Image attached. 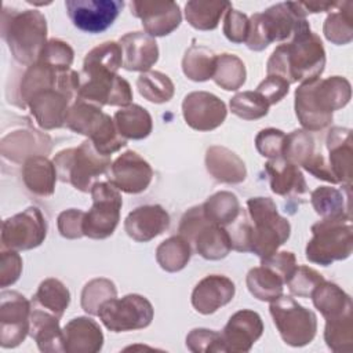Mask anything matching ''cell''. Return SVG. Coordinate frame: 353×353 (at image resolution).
Masks as SVG:
<instances>
[{"mask_svg": "<svg viewBox=\"0 0 353 353\" xmlns=\"http://www.w3.org/2000/svg\"><path fill=\"white\" fill-rule=\"evenodd\" d=\"M123 68L121 47L105 41L87 52L80 74L77 98L98 106H127L132 101L130 83L117 74Z\"/></svg>", "mask_w": 353, "mask_h": 353, "instance_id": "1", "label": "cell"}, {"mask_svg": "<svg viewBox=\"0 0 353 353\" xmlns=\"http://www.w3.org/2000/svg\"><path fill=\"white\" fill-rule=\"evenodd\" d=\"M325 51L321 39L309 22L295 30L291 40L280 44L266 63V73L285 79L290 84L317 79L324 72Z\"/></svg>", "mask_w": 353, "mask_h": 353, "instance_id": "2", "label": "cell"}, {"mask_svg": "<svg viewBox=\"0 0 353 353\" xmlns=\"http://www.w3.org/2000/svg\"><path fill=\"white\" fill-rule=\"evenodd\" d=\"M350 98L352 87L347 79H312L295 90V114L306 131H320L331 124L334 112L345 108Z\"/></svg>", "mask_w": 353, "mask_h": 353, "instance_id": "3", "label": "cell"}, {"mask_svg": "<svg viewBox=\"0 0 353 353\" xmlns=\"http://www.w3.org/2000/svg\"><path fill=\"white\" fill-rule=\"evenodd\" d=\"M1 37L15 61L32 65L47 43V21L37 10H14L3 7Z\"/></svg>", "mask_w": 353, "mask_h": 353, "instance_id": "4", "label": "cell"}, {"mask_svg": "<svg viewBox=\"0 0 353 353\" xmlns=\"http://www.w3.org/2000/svg\"><path fill=\"white\" fill-rule=\"evenodd\" d=\"M65 125L76 134L88 137L94 148L103 156H110L127 145V139L119 134L114 120L102 112L101 106L84 99L77 98L69 106Z\"/></svg>", "mask_w": 353, "mask_h": 353, "instance_id": "5", "label": "cell"}, {"mask_svg": "<svg viewBox=\"0 0 353 353\" xmlns=\"http://www.w3.org/2000/svg\"><path fill=\"white\" fill-rule=\"evenodd\" d=\"M247 214L251 222L250 252L262 259L274 254L288 240L291 225L279 214L270 197L248 199Z\"/></svg>", "mask_w": 353, "mask_h": 353, "instance_id": "6", "label": "cell"}, {"mask_svg": "<svg viewBox=\"0 0 353 353\" xmlns=\"http://www.w3.org/2000/svg\"><path fill=\"white\" fill-rule=\"evenodd\" d=\"M54 165L61 182L70 183L74 189L88 193L97 179L110 170V156L101 154L90 139L81 142L77 148H68L58 152Z\"/></svg>", "mask_w": 353, "mask_h": 353, "instance_id": "7", "label": "cell"}, {"mask_svg": "<svg viewBox=\"0 0 353 353\" xmlns=\"http://www.w3.org/2000/svg\"><path fill=\"white\" fill-rule=\"evenodd\" d=\"M248 19L250 29L245 44L252 51H262L273 41L292 37L295 30L307 22L295 1L277 3Z\"/></svg>", "mask_w": 353, "mask_h": 353, "instance_id": "8", "label": "cell"}, {"mask_svg": "<svg viewBox=\"0 0 353 353\" xmlns=\"http://www.w3.org/2000/svg\"><path fill=\"white\" fill-rule=\"evenodd\" d=\"M312 239L306 244V259L328 266L350 256L353 250L352 218H327L312 226Z\"/></svg>", "mask_w": 353, "mask_h": 353, "instance_id": "9", "label": "cell"}, {"mask_svg": "<svg viewBox=\"0 0 353 353\" xmlns=\"http://www.w3.org/2000/svg\"><path fill=\"white\" fill-rule=\"evenodd\" d=\"M178 232L189 244H193L196 252L204 259H223L232 251L228 230L223 226L211 223L205 218L201 204L189 208L182 215Z\"/></svg>", "mask_w": 353, "mask_h": 353, "instance_id": "10", "label": "cell"}, {"mask_svg": "<svg viewBox=\"0 0 353 353\" xmlns=\"http://www.w3.org/2000/svg\"><path fill=\"white\" fill-rule=\"evenodd\" d=\"M269 312L281 339L287 345L301 347L310 343L316 336V314L299 305L294 298L281 295L270 302Z\"/></svg>", "mask_w": 353, "mask_h": 353, "instance_id": "11", "label": "cell"}, {"mask_svg": "<svg viewBox=\"0 0 353 353\" xmlns=\"http://www.w3.org/2000/svg\"><path fill=\"white\" fill-rule=\"evenodd\" d=\"M90 193L92 205L84 215L83 233L90 239L102 240L112 236L116 230L120 221L123 199L120 190L109 181L95 182Z\"/></svg>", "mask_w": 353, "mask_h": 353, "instance_id": "12", "label": "cell"}, {"mask_svg": "<svg viewBox=\"0 0 353 353\" xmlns=\"http://www.w3.org/2000/svg\"><path fill=\"white\" fill-rule=\"evenodd\" d=\"M153 306L148 298L139 294H128L123 298H112L103 302L98 316L102 324L112 332H124L146 328L153 320Z\"/></svg>", "mask_w": 353, "mask_h": 353, "instance_id": "13", "label": "cell"}, {"mask_svg": "<svg viewBox=\"0 0 353 353\" xmlns=\"http://www.w3.org/2000/svg\"><path fill=\"white\" fill-rule=\"evenodd\" d=\"M47 236V221L37 207L7 218L1 226L3 248L25 251L39 247Z\"/></svg>", "mask_w": 353, "mask_h": 353, "instance_id": "14", "label": "cell"}, {"mask_svg": "<svg viewBox=\"0 0 353 353\" xmlns=\"http://www.w3.org/2000/svg\"><path fill=\"white\" fill-rule=\"evenodd\" d=\"M32 303L18 291L0 294V345L6 349L21 345L30 331Z\"/></svg>", "mask_w": 353, "mask_h": 353, "instance_id": "15", "label": "cell"}, {"mask_svg": "<svg viewBox=\"0 0 353 353\" xmlns=\"http://www.w3.org/2000/svg\"><path fill=\"white\" fill-rule=\"evenodd\" d=\"M66 12L72 23L87 33L106 30L117 19L124 7L120 0H66Z\"/></svg>", "mask_w": 353, "mask_h": 353, "instance_id": "16", "label": "cell"}, {"mask_svg": "<svg viewBox=\"0 0 353 353\" xmlns=\"http://www.w3.org/2000/svg\"><path fill=\"white\" fill-rule=\"evenodd\" d=\"M152 178L150 164L137 152L127 150L112 163L108 181L120 192L137 194L149 188Z\"/></svg>", "mask_w": 353, "mask_h": 353, "instance_id": "17", "label": "cell"}, {"mask_svg": "<svg viewBox=\"0 0 353 353\" xmlns=\"http://www.w3.org/2000/svg\"><path fill=\"white\" fill-rule=\"evenodd\" d=\"M182 114L190 128L211 131L225 121L228 109L216 95L207 91H193L183 98Z\"/></svg>", "mask_w": 353, "mask_h": 353, "instance_id": "18", "label": "cell"}, {"mask_svg": "<svg viewBox=\"0 0 353 353\" xmlns=\"http://www.w3.org/2000/svg\"><path fill=\"white\" fill-rule=\"evenodd\" d=\"M130 8L152 37L167 36L182 22L181 8L175 1H131Z\"/></svg>", "mask_w": 353, "mask_h": 353, "instance_id": "19", "label": "cell"}, {"mask_svg": "<svg viewBox=\"0 0 353 353\" xmlns=\"http://www.w3.org/2000/svg\"><path fill=\"white\" fill-rule=\"evenodd\" d=\"M263 323L261 316L250 309H241L230 316L221 335L226 350L233 353L250 352L262 336Z\"/></svg>", "mask_w": 353, "mask_h": 353, "instance_id": "20", "label": "cell"}, {"mask_svg": "<svg viewBox=\"0 0 353 353\" xmlns=\"http://www.w3.org/2000/svg\"><path fill=\"white\" fill-rule=\"evenodd\" d=\"M74 101L58 88L36 92L28 102L29 110L39 127L54 130L65 125L66 113Z\"/></svg>", "mask_w": 353, "mask_h": 353, "instance_id": "21", "label": "cell"}, {"mask_svg": "<svg viewBox=\"0 0 353 353\" xmlns=\"http://www.w3.org/2000/svg\"><path fill=\"white\" fill-rule=\"evenodd\" d=\"M170 226V215L160 204H145L132 210L125 221V233L138 243H146L165 232Z\"/></svg>", "mask_w": 353, "mask_h": 353, "instance_id": "22", "label": "cell"}, {"mask_svg": "<svg viewBox=\"0 0 353 353\" xmlns=\"http://www.w3.org/2000/svg\"><path fill=\"white\" fill-rule=\"evenodd\" d=\"M236 294L234 283L222 274L201 279L192 291V305L201 314H212L232 302Z\"/></svg>", "mask_w": 353, "mask_h": 353, "instance_id": "23", "label": "cell"}, {"mask_svg": "<svg viewBox=\"0 0 353 353\" xmlns=\"http://www.w3.org/2000/svg\"><path fill=\"white\" fill-rule=\"evenodd\" d=\"M273 193L290 199L291 201L302 199L307 193V185L299 167L283 157L269 160L265 164Z\"/></svg>", "mask_w": 353, "mask_h": 353, "instance_id": "24", "label": "cell"}, {"mask_svg": "<svg viewBox=\"0 0 353 353\" xmlns=\"http://www.w3.org/2000/svg\"><path fill=\"white\" fill-rule=\"evenodd\" d=\"M123 68L130 72H148L159 59V47L154 37L143 32H130L120 37Z\"/></svg>", "mask_w": 353, "mask_h": 353, "instance_id": "25", "label": "cell"}, {"mask_svg": "<svg viewBox=\"0 0 353 353\" xmlns=\"http://www.w3.org/2000/svg\"><path fill=\"white\" fill-rule=\"evenodd\" d=\"M327 149L330 153V168L338 183L350 186L353 168V141L352 130L332 127L327 135Z\"/></svg>", "mask_w": 353, "mask_h": 353, "instance_id": "26", "label": "cell"}, {"mask_svg": "<svg viewBox=\"0 0 353 353\" xmlns=\"http://www.w3.org/2000/svg\"><path fill=\"white\" fill-rule=\"evenodd\" d=\"M63 343L68 353H97L103 346V334L95 320L81 316L63 327Z\"/></svg>", "mask_w": 353, "mask_h": 353, "instance_id": "27", "label": "cell"}, {"mask_svg": "<svg viewBox=\"0 0 353 353\" xmlns=\"http://www.w3.org/2000/svg\"><path fill=\"white\" fill-rule=\"evenodd\" d=\"M29 335L37 343L40 352H65L63 330H61L59 327V317H57L51 312L32 306Z\"/></svg>", "mask_w": 353, "mask_h": 353, "instance_id": "28", "label": "cell"}, {"mask_svg": "<svg viewBox=\"0 0 353 353\" xmlns=\"http://www.w3.org/2000/svg\"><path fill=\"white\" fill-rule=\"evenodd\" d=\"M205 167L208 174L223 183H240L247 176L244 161L225 146H211L205 153Z\"/></svg>", "mask_w": 353, "mask_h": 353, "instance_id": "29", "label": "cell"}, {"mask_svg": "<svg viewBox=\"0 0 353 353\" xmlns=\"http://www.w3.org/2000/svg\"><path fill=\"white\" fill-rule=\"evenodd\" d=\"M57 179L54 161L48 160L47 156L36 154L23 160L22 181L30 193L40 197L52 196Z\"/></svg>", "mask_w": 353, "mask_h": 353, "instance_id": "30", "label": "cell"}, {"mask_svg": "<svg viewBox=\"0 0 353 353\" xmlns=\"http://www.w3.org/2000/svg\"><path fill=\"white\" fill-rule=\"evenodd\" d=\"M314 307L324 316L325 320H332L352 313L353 303L350 295H347L338 284L332 281L320 283L310 295Z\"/></svg>", "mask_w": 353, "mask_h": 353, "instance_id": "31", "label": "cell"}, {"mask_svg": "<svg viewBox=\"0 0 353 353\" xmlns=\"http://www.w3.org/2000/svg\"><path fill=\"white\" fill-rule=\"evenodd\" d=\"M119 134L125 139H143L153 128L150 113L137 103L120 108L113 116Z\"/></svg>", "mask_w": 353, "mask_h": 353, "instance_id": "32", "label": "cell"}, {"mask_svg": "<svg viewBox=\"0 0 353 353\" xmlns=\"http://www.w3.org/2000/svg\"><path fill=\"white\" fill-rule=\"evenodd\" d=\"M50 142L51 139L46 134L43 135L34 130L33 131L19 130L3 138L1 153L4 157H8L10 160H14V161H21V159L26 160L28 157L34 156V153H32V149L36 152V154L46 156V153H48L46 149L40 146L29 145V143H50Z\"/></svg>", "mask_w": 353, "mask_h": 353, "instance_id": "33", "label": "cell"}, {"mask_svg": "<svg viewBox=\"0 0 353 353\" xmlns=\"http://www.w3.org/2000/svg\"><path fill=\"white\" fill-rule=\"evenodd\" d=\"M352 11V1H336L335 7L330 11L323 25V33L328 41L336 46H343L353 40Z\"/></svg>", "mask_w": 353, "mask_h": 353, "instance_id": "34", "label": "cell"}, {"mask_svg": "<svg viewBox=\"0 0 353 353\" xmlns=\"http://www.w3.org/2000/svg\"><path fill=\"white\" fill-rule=\"evenodd\" d=\"M350 190H342L331 186H319L310 194V203L317 215L327 218H350L349 210Z\"/></svg>", "mask_w": 353, "mask_h": 353, "instance_id": "35", "label": "cell"}, {"mask_svg": "<svg viewBox=\"0 0 353 353\" xmlns=\"http://www.w3.org/2000/svg\"><path fill=\"white\" fill-rule=\"evenodd\" d=\"M59 73L61 72H58L57 69L40 61L29 65L19 84V98L22 101V106L28 105L29 99L36 92L50 88H58Z\"/></svg>", "mask_w": 353, "mask_h": 353, "instance_id": "36", "label": "cell"}, {"mask_svg": "<svg viewBox=\"0 0 353 353\" xmlns=\"http://www.w3.org/2000/svg\"><path fill=\"white\" fill-rule=\"evenodd\" d=\"M245 284L251 295L263 302L276 301L283 295V277L268 266H256L250 269L245 277Z\"/></svg>", "mask_w": 353, "mask_h": 353, "instance_id": "37", "label": "cell"}, {"mask_svg": "<svg viewBox=\"0 0 353 353\" xmlns=\"http://www.w3.org/2000/svg\"><path fill=\"white\" fill-rule=\"evenodd\" d=\"M30 303L33 307L44 309L61 319L70 303V292L61 280L50 277L39 284Z\"/></svg>", "mask_w": 353, "mask_h": 353, "instance_id": "38", "label": "cell"}, {"mask_svg": "<svg viewBox=\"0 0 353 353\" xmlns=\"http://www.w3.org/2000/svg\"><path fill=\"white\" fill-rule=\"evenodd\" d=\"M230 7L229 1L190 0L185 4V18L197 30H214Z\"/></svg>", "mask_w": 353, "mask_h": 353, "instance_id": "39", "label": "cell"}, {"mask_svg": "<svg viewBox=\"0 0 353 353\" xmlns=\"http://www.w3.org/2000/svg\"><path fill=\"white\" fill-rule=\"evenodd\" d=\"M201 207L205 218L211 223L223 228L233 223L241 211L237 196L228 190L214 193L201 204Z\"/></svg>", "mask_w": 353, "mask_h": 353, "instance_id": "40", "label": "cell"}, {"mask_svg": "<svg viewBox=\"0 0 353 353\" xmlns=\"http://www.w3.org/2000/svg\"><path fill=\"white\" fill-rule=\"evenodd\" d=\"M192 256L189 241L181 234L171 236L161 241L156 248V261L165 272L174 273L182 270Z\"/></svg>", "mask_w": 353, "mask_h": 353, "instance_id": "41", "label": "cell"}, {"mask_svg": "<svg viewBox=\"0 0 353 353\" xmlns=\"http://www.w3.org/2000/svg\"><path fill=\"white\" fill-rule=\"evenodd\" d=\"M216 55L205 46L192 44L182 59V70L189 80L207 81L215 72Z\"/></svg>", "mask_w": 353, "mask_h": 353, "instance_id": "42", "label": "cell"}, {"mask_svg": "<svg viewBox=\"0 0 353 353\" xmlns=\"http://www.w3.org/2000/svg\"><path fill=\"white\" fill-rule=\"evenodd\" d=\"M247 72L244 62L233 54L216 55L214 81L226 91H236L245 83Z\"/></svg>", "mask_w": 353, "mask_h": 353, "instance_id": "43", "label": "cell"}, {"mask_svg": "<svg viewBox=\"0 0 353 353\" xmlns=\"http://www.w3.org/2000/svg\"><path fill=\"white\" fill-rule=\"evenodd\" d=\"M137 88L139 94L152 103L168 102L174 97L175 91L171 79L159 70L141 73L137 79Z\"/></svg>", "mask_w": 353, "mask_h": 353, "instance_id": "44", "label": "cell"}, {"mask_svg": "<svg viewBox=\"0 0 353 353\" xmlns=\"http://www.w3.org/2000/svg\"><path fill=\"white\" fill-rule=\"evenodd\" d=\"M324 341L332 352L353 350V317L352 313L325 320Z\"/></svg>", "mask_w": 353, "mask_h": 353, "instance_id": "45", "label": "cell"}, {"mask_svg": "<svg viewBox=\"0 0 353 353\" xmlns=\"http://www.w3.org/2000/svg\"><path fill=\"white\" fill-rule=\"evenodd\" d=\"M117 290L112 280L109 279H92L90 280L81 291V307L85 313L98 316L99 307L108 299L116 298Z\"/></svg>", "mask_w": 353, "mask_h": 353, "instance_id": "46", "label": "cell"}, {"mask_svg": "<svg viewBox=\"0 0 353 353\" xmlns=\"http://www.w3.org/2000/svg\"><path fill=\"white\" fill-rule=\"evenodd\" d=\"M233 114L243 120H258L268 114L270 105L256 91L237 92L229 102Z\"/></svg>", "mask_w": 353, "mask_h": 353, "instance_id": "47", "label": "cell"}, {"mask_svg": "<svg viewBox=\"0 0 353 353\" xmlns=\"http://www.w3.org/2000/svg\"><path fill=\"white\" fill-rule=\"evenodd\" d=\"M314 154V139L306 130H294L285 135L283 159L303 165Z\"/></svg>", "mask_w": 353, "mask_h": 353, "instance_id": "48", "label": "cell"}, {"mask_svg": "<svg viewBox=\"0 0 353 353\" xmlns=\"http://www.w3.org/2000/svg\"><path fill=\"white\" fill-rule=\"evenodd\" d=\"M73 58H74L73 48L66 41L59 39H51L46 43L37 61L50 65L58 72H62V70L70 69L73 63Z\"/></svg>", "mask_w": 353, "mask_h": 353, "instance_id": "49", "label": "cell"}, {"mask_svg": "<svg viewBox=\"0 0 353 353\" xmlns=\"http://www.w3.org/2000/svg\"><path fill=\"white\" fill-rule=\"evenodd\" d=\"M324 280L325 279L323 277V274H320L313 268L301 265L295 268L285 284L292 295L299 298H310L313 290Z\"/></svg>", "mask_w": 353, "mask_h": 353, "instance_id": "50", "label": "cell"}, {"mask_svg": "<svg viewBox=\"0 0 353 353\" xmlns=\"http://www.w3.org/2000/svg\"><path fill=\"white\" fill-rule=\"evenodd\" d=\"M186 347L194 353H208V352H228L221 332L194 328L186 336Z\"/></svg>", "mask_w": 353, "mask_h": 353, "instance_id": "51", "label": "cell"}, {"mask_svg": "<svg viewBox=\"0 0 353 353\" xmlns=\"http://www.w3.org/2000/svg\"><path fill=\"white\" fill-rule=\"evenodd\" d=\"M285 134L277 128H265L261 130L255 137V148L261 156L268 157L269 160L283 157Z\"/></svg>", "mask_w": 353, "mask_h": 353, "instance_id": "52", "label": "cell"}, {"mask_svg": "<svg viewBox=\"0 0 353 353\" xmlns=\"http://www.w3.org/2000/svg\"><path fill=\"white\" fill-rule=\"evenodd\" d=\"M248 29H250V19L245 14H243L239 10H234L233 7H230L225 12L223 34L229 41L236 44L245 43L248 36Z\"/></svg>", "mask_w": 353, "mask_h": 353, "instance_id": "53", "label": "cell"}, {"mask_svg": "<svg viewBox=\"0 0 353 353\" xmlns=\"http://www.w3.org/2000/svg\"><path fill=\"white\" fill-rule=\"evenodd\" d=\"M232 241V250L240 252H250V233L251 222L245 210H241L233 223L225 228Z\"/></svg>", "mask_w": 353, "mask_h": 353, "instance_id": "54", "label": "cell"}, {"mask_svg": "<svg viewBox=\"0 0 353 353\" xmlns=\"http://www.w3.org/2000/svg\"><path fill=\"white\" fill-rule=\"evenodd\" d=\"M22 273V258L15 250L3 248L0 254V285H12Z\"/></svg>", "mask_w": 353, "mask_h": 353, "instance_id": "55", "label": "cell"}, {"mask_svg": "<svg viewBox=\"0 0 353 353\" xmlns=\"http://www.w3.org/2000/svg\"><path fill=\"white\" fill-rule=\"evenodd\" d=\"M85 212L77 208H69L58 215L57 226L58 232L65 239H80L83 233V221Z\"/></svg>", "mask_w": 353, "mask_h": 353, "instance_id": "56", "label": "cell"}, {"mask_svg": "<svg viewBox=\"0 0 353 353\" xmlns=\"http://www.w3.org/2000/svg\"><path fill=\"white\" fill-rule=\"evenodd\" d=\"M288 90L290 83L285 79L276 74H268L266 79L259 83L255 91L259 92L269 105H274L288 94Z\"/></svg>", "mask_w": 353, "mask_h": 353, "instance_id": "57", "label": "cell"}, {"mask_svg": "<svg viewBox=\"0 0 353 353\" xmlns=\"http://www.w3.org/2000/svg\"><path fill=\"white\" fill-rule=\"evenodd\" d=\"M261 265L268 266L273 269L276 273H279L283 277L284 283H287L288 277L292 274V272L298 266L295 255L291 251H280V252L276 251L274 254L266 258H262Z\"/></svg>", "mask_w": 353, "mask_h": 353, "instance_id": "58", "label": "cell"}, {"mask_svg": "<svg viewBox=\"0 0 353 353\" xmlns=\"http://www.w3.org/2000/svg\"><path fill=\"white\" fill-rule=\"evenodd\" d=\"M307 172H310L314 178L327 181L331 183H338L336 178L334 176L330 164L325 161L321 153H314L303 165H302Z\"/></svg>", "mask_w": 353, "mask_h": 353, "instance_id": "59", "label": "cell"}, {"mask_svg": "<svg viewBox=\"0 0 353 353\" xmlns=\"http://www.w3.org/2000/svg\"><path fill=\"white\" fill-rule=\"evenodd\" d=\"M302 15L307 14H317V12H324V11H331L336 1H298L296 3Z\"/></svg>", "mask_w": 353, "mask_h": 353, "instance_id": "60", "label": "cell"}]
</instances>
